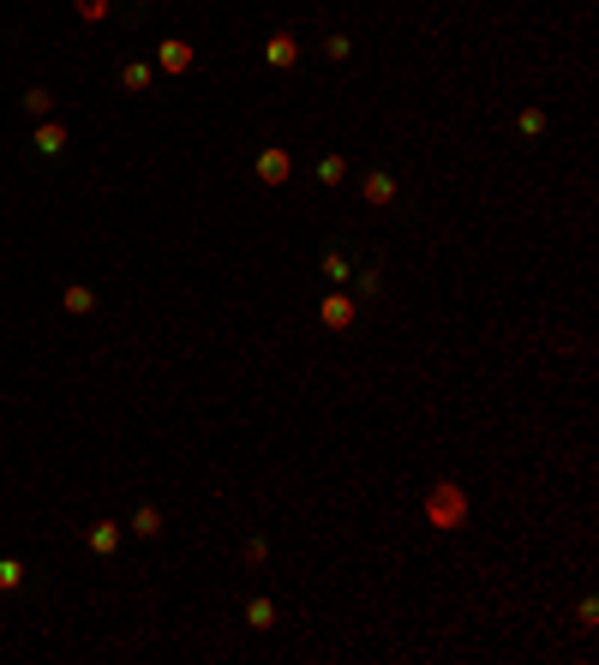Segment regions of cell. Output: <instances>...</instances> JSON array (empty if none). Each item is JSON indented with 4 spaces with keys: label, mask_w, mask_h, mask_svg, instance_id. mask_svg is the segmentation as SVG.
I'll use <instances>...</instances> for the list:
<instances>
[{
    "label": "cell",
    "mask_w": 599,
    "mask_h": 665,
    "mask_svg": "<svg viewBox=\"0 0 599 665\" xmlns=\"http://www.w3.org/2000/svg\"><path fill=\"white\" fill-rule=\"evenodd\" d=\"M432 516H437V521H449V516H456V491H449V486L437 491V503H432Z\"/></svg>",
    "instance_id": "obj_1"
},
{
    "label": "cell",
    "mask_w": 599,
    "mask_h": 665,
    "mask_svg": "<svg viewBox=\"0 0 599 665\" xmlns=\"http://www.w3.org/2000/svg\"><path fill=\"white\" fill-rule=\"evenodd\" d=\"M186 60H192V54H186L180 43H168V48H162V66H186Z\"/></svg>",
    "instance_id": "obj_2"
}]
</instances>
